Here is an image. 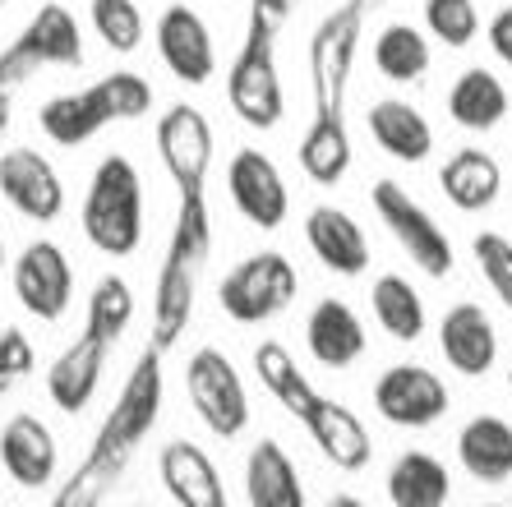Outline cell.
Masks as SVG:
<instances>
[{
    "instance_id": "8",
    "label": "cell",
    "mask_w": 512,
    "mask_h": 507,
    "mask_svg": "<svg viewBox=\"0 0 512 507\" xmlns=\"http://www.w3.org/2000/svg\"><path fill=\"white\" fill-rule=\"evenodd\" d=\"M370 203H374V213H379L383 231L397 240V249H402L406 259L416 263V272H425L434 282H443V277L453 272V263H457L453 240L443 236L439 217L429 213L425 203H416V194H411L402 180H393V176L374 180Z\"/></svg>"
},
{
    "instance_id": "24",
    "label": "cell",
    "mask_w": 512,
    "mask_h": 507,
    "mask_svg": "<svg viewBox=\"0 0 512 507\" xmlns=\"http://www.w3.org/2000/svg\"><path fill=\"white\" fill-rule=\"evenodd\" d=\"M439 189L457 213H489L503 194V162L489 148H453L439 162Z\"/></svg>"
},
{
    "instance_id": "28",
    "label": "cell",
    "mask_w": 512,
    "mask_h": 507,
    "mask_svg": "<svg viewBox=\"0 0 512 507\" xmlns=\"http://www.w3.org/2000/svg\"><path fill=\"white\" fill-rule=\"evenodd\" d=\"M457 461L480 484L512 480V425L503 415H471L457 434Z\"/></svg>"
},
{
    "instance_id": "21",
    "label": "cell",
    "mask_w": 512,
    "mask_h": 507,
    "mask_svg": "<svg viewBox=\"0 0 512 507\" xmlns=\"http://www.w3.org/2000/svg\"><path fill=\"white\" fill-rule=\"evenodd\" d=\"M305 245L337 277H360V272H370V259H374L365 226L346 213V208H337V203H319L305 217Z\"/></svg>"
},
{
    "instance_id": "1",
    "label": "cell",
    "mask_w": 512,
    "mask_h": 507,
    "mask_svg": "<svg viewBox=\"0 0 512 507\" xmlns=\"http://www.w3.org/2000/svg\"><path fill=\"white\" fill-rule=\"evenodd\" d=\"M167 401V374H162V351L143 346L134 369L125 374L116 401H111L107 420L97 425L93 443H88L84 461L74 466L60 489L51 494V507H102L107 494L120 484V475L130 471L134 452L143 448V438L153 434L157 415Z\"/></svg>"
},
{
    "instance_id": "35",
    "label": "cell",
    "mask_w": 512,
    "mask_h": 507,
    "mask_svg": "<svg viewBox=\"0 0 512 507\" xmlns=\"http://www.w3.org/2000/svg\"><path fill=\"white\" fill-rule=\"evenodd\" d=\"M88 328H97L107 342H120L134 323V291L125 277H102V282L88 291V314H84Z\"/></svg>"
},
{
    "instance_id": "33",
    "label": "cell",
    "mask_w": 512,
    "mask_h": 507,
    "mask_svg": "<svg viewBox=\"0 0 512 507\" xmlns=\"http://www.w3.org/2000/svg\"><path fill=\"white\" fill-rule=\"evenodd\" d=\"M374 70L393 83H420L434 65V51H429V37L416 24H388L374 37Z\"/></svg>"
},
{
    "instance_id": "44",
    "label": "cell",
    "mask_w": 512,
    "mask_h": 507,
    "mask_svg": "<svg viewBox=\"0 0 512 507\" xmlns=\"http://www.w3.org/2000/svg\"><path fill=\"white\" fill-rule=\"evenodd\" d=\"M5 388H14V383H5V378H0V392H5Z\"/></svg>"
},
{
    "instance_id": "45",
    "label": "cell",
    "mask_w": 512,
    "mask_h": 507,
    "mask_svg": "<svg viewBox=\"0 0 512 507\" xmlns=\"http://www.w3.org/2000/svg\"><path fill=\"white\" fill-rule=\"evenodd\" d=\"M508 397H512V369H508Z\"/></svg>"
},
{
    "instance_id": "50",
    "label": "cell",
    "mask_w": 512,
    "mask_h": 507,
    "mask_svg": "<svg viewBox=\"0 0 512 507\" xmlns=\"http://www.w3.org/2000/svg\"><path fill=\"white\" fill-rule=\"evenodd\" d=\"M0 507H5V503H0Z\"/></svg>"
},
{
    "instance_id": "41",
    "label": "cell",
    "mask_w": 512,
    "mask_h": 507,
    "mask_svg": "<svg viewBox=\"0 0 512 507\" xmlns=\"http://www.w3.org/2000/svg\"><path fill=\"white\" fill-rule=\"evenodd\" d=\"M10 120H14V93L0 83V139H5V130H10Z\"/></svg>"
},
{
    "instance_id": "11",
    "label": "cell",
    "mask_w": 512,
    "mask_h": 507,
    "mask_svg": "<svg viewBox=\"0 0 512 507\" xmlns=\"http://www.w3.org/2000/svg\"><path fill=\"white\" fill-rule=\"evenodd\" d=\"M157 157L167 166L171 185L176 194H203L208 189V171H213V153H217V139H213V125L203 116L199 107L190 102H176L157 116Z\"/></svg>"
},
{
    "instance_id": "12",
    "label": "cell",
    "mask_w": 512,
    "mask_h": 507,
    "mask_svg": "<svg viewBox=\"0 0 512 507\" xmlns=\"http://www.w3.org/2000/svg\"><path fill=\"white\" fill-rule=\"evenodd\" d=\"M453 406V392L429 365L402 360L374 378V411L397 429H434Z\"/></svg>"
},
{
    "instance_id": "4",
    "label": "cell",
    "mask_w": 512,
    "mask_h": 507,
    "mask_svg": "<svg viewBox=\"0 0 512 507\" xmlns=\"http://www.w3.org/2000/svg\"><path fill=\"white\" fill-rule=\"evenodd\" d=\"M79 226L88 245L107 259H130L143 245V176L125 153H107L88 176Z\"/></svg>"
},
{
    "instance_id": "25",
    "label": "cell",
    "mask_w": 512,
    "mask_h": 507,
    "mask_svg": "<svg viewBox=\"0 0 512 507\" xmlns=\"http://www.w3.org/2000/svg\"><path fill=\"white\" fill-rule=\"evenodd\" d=\"M365 130L379 143L393 162H425L434 153V125L420 107L402 102V97H379L370 111H365Z\"/></svg>"
},
{
    "instance_id": "14",
    "label": "cell",
    "mask_w": 512,
    "mask_h": 507,
    "mask_svg": "<svg viewBox=\"0 0 512 507\" xmlns=\"http://www.w3.org/2000/svg\"><path fill=\"white\" fill-rule=\"evenodd\" d=\"M227 194L231 208L259 231H277L291 213V189H286L277 162L263 148H236L227 162Z\"/></svg>"
},
{
    "instance_id": "7",
    "label": "cell",
    "mask_w": 512,
    "mask_h": 507,
    "mask_svg": "<svg viewBox=\"0 0 512 507\" xmlns=\"http://www.w3.org/2000/svg\"><path fill=\"white\" fill-rule=\"evenodd\" d=\"M296 295H300V272L282 249L245 254L217 282V305L240 328H254V323H268L277 314H286Z\"/></svg>"
},
{
    "instance_id": "49",
    "label": "cell",
    "mask_w": 512,
    "mask_h": 507,
    "mask_svg": "<svg viewBox=\"0 0 512 507\" xmlns=\"http://www.w3.org/2000/svg\"><path fill=\"white\" fill-rule=\"evenodd\" d=\"M130 507H148V503H130Z\"/></svg>"
},
{
    "instance_id": "38",
    "label": "cell",
    "mask_w": 512,
    "mask_h": 507,
    "mask_svg": "<svg viewBox=\"0 0 512 507\" xmlns=\"http://www.w3.org/2000/svg\"><path fill=\"white\" fill-rule=\"evenodd\" d=\"M33 365H37V351L24 337V328H0V378L19 383V378L33 374Z\"/></svg>"
},
{
    "instance_id": "39",
    "label": "cell",
    "mask_w": 512,
    "mask_h": 507,
    "mask_svg": "<svg viewBox=\"0 0 512 507\" xmlns=\"http://www.w3.org/2000/svg\"><path fill=\"white\" fill-rule=\"evenodd\" d=\"M489 51L512 70V5L494 10V19H489Z\"/></svg>"
},
{
    "instance_id": "36",
    "label": "cell",
    "mask_w": 512,
    "mask_h": 507,
    "mask_svg": "<svg viewBox=\"0 0 512 507\" xmlns=\"http://www.w3.org/2000/svg\"><path fill=\"white\" fill-rule=\"evenodd\" d=\"M425 33L443 47H471L480 37V5L476 0H425Z\"/></svg>"
},
{
    "instance_id": "13",
    "label": "cell",
    "mask_w": 512,
    "mask_h": 507,
    "mask_svg": "<svg viewBox=\"0 0 512 507\" xmlns=\"http://www.w3.org/2000/svg\"><path fill=\"white\" fill-rule=\"evenodd\" d=\"M10 286L24 314H33L37 323H60L74 300V263L56 240H33L19 249V259L10 268Z\"/></svg>"
},
{
    "instance_id": "15",
    "label": "cell",
    "mask_w": 512,
    "mask_h": 507,
    "mask_svg": "<svg viewBox=\"0 0 512 507\" xmlns=\"http://www.w3.org/2000/svg\"><path fill=\"white\" fill-rule=\"evenodd\" d=\"M0 194L28 222H56L65 213V180L37 148H10L0 157Z\"/></svg>"
},
{
    "instance_id": "19",
    "label": "cell",
    "mask_w": 512,
    "mask_h": 507,
    "mask_svg": "<svg viewBox=\"0 0 512 507\" xmlns=\"http://www.w3.org/2000/svg\"><path fill=\"white\" fill-rule=\"evenodd\" d=\"M157 480L171 494L176 507H227V480L217 471V461L190 443V438H171L157 448Z\"/></svg>"
},
{
    "instance_id": "42",
    "label": "cell",
    "mask_w": 512,
    "mask_h": 507,
    "mask_svg": "<svg viewBox=\"0 0 512 507\" xmlns=\"http://www.w3.org/2000/svg\"><path fill=\"white\" fill-rule=\"evenodd\" d=\"M328 507H370L365 498H356V494H333L328 498Z\"/></svg>"
},
{
    "instance_id": "29",
    "label": "cell",
    "mask_w": 512,
    "mask_h": 507,
    "mask_svg": "<svg viewBox=\"0 0 512 507\" xmlns=\"http://www.w3.org/2000/svg\"><path fill=\"white\" fill-rule=\"evenodd\" d=\"M383 489H388V503L393 507H448V498H453V475H448V466H443L434 452L411 448L388 466Z\"/></svg>"
},
{
    "instance_id": "47",
    "label": "cell",
    "mask_w": 512,
    "mask_h": 507,
    "mask_svg": "<svg viewBox=\"0 0 512 507\" xmlns=\"http://www.w3.org/2000/svg\"><path fill=\"white\" fill-rule=\"evenodd\" d=\"M5 5H10V0H0V10H5Z\"/></svg>"
},
{
    "instance_id": "40",
    "label": "cell",
    "mask_w": 512,
    "mask_h": 507,
    "mask_svg": "<svg viewBox=\"0 0 512 507\" xmlns=\"http://www.w3.org/2000/svg\"><path fill=\"white\" fill-rule=\"evenodd\" d=\"M296 5H300V0H250V19H259V24H268V28H277V33H282Z\"/></svg>"
},
{
    "instance_id": "30",
    "label": "cell",
    "mask_w": 512,
    "mask_h": 507,
    "mask_svg": "<svg viewBox=\"0 0 512 507\" xmlns=\"http://www.w3.org/2000/svg\"><path fill=\"white\" fill-rule=\"evenodd\" d=\"M296 162H300V171H305V180H314V185H323V189L342 185V176L351 171V162H356L346 120L314 116L310 130L300 134V143H296Z\"/></svg>"
},
{
    "instance_id": "5",
    "label": "cell",
    "mask_w": 512,
    "mask_h": 507,
    "mask_svg": "<svg viewBox=\"0 0 512 507\" xmlns=\"http://www.w3.org/2000/svg\"><path fill=\"white\" fill-rule=\"evenodd\" d=\"M277 28L245 19V37L227 70V107L250 130H277L286 116L282 70H277Z\"/></svg>"
},
{
    "instance_id": "48",
    "label": "cell",
    "mask_w": 512,
    "mask_h": 507,
    "mask_svg": "<svg viewBox=\"0 0 512 507\" xmlns=\"http://www.w3.org/2000/svg\"><path fill=\"white\" fill-rule=\"evenodd\" d=\"M485 507H503V503H485Z\"/></svg>"
},
{
    "instance_id": "9",
    "label": "cell",
    "mask_w": 512,
    "mask_h": 507,
    "mask_svg": "<svg viewBox=\"0 0 512 507\" xmlns=\"http://www.w3.org/2000/svg\"><path fill=\"white\" fill-rule=\"evenodd\" d=\"M79 70L84 65V33L60 0H47L42 10L24 24V33L14 37L10 47L0 51V83L19 88L24 79H33L37 70Z\"/></svg>"
},
{
    "instance_id": "43",
    "label": "cell",
    "mask_w": 512,
    "mask_h": 507,
    "mask_svg": "<svg viewBox=\"0 0 512 507\" xmlns=\"http://www.w3.org/2000/svg\"><path fill=\"white\" fill-rule=\"evenodd\" d=\"M5 263H10V254H5V236H0V272H5Z\"/></svg>"
},
{
    "instance_id": "17",
    "label": "cell",
    "mask_w": 512,
    "mask_h": 507,
    "mask_svg": "<svg viewBox=\"0 0 512 507\" xmlns=\"http://www.w3.org/2000/svg\"><path fill=\"white\" fill-rule=\"evenodd\" d=\"M111 346L97 328H88L74 337L65 351L51 360L47 369V397L51 406H60L65 415H79L88 411V401L97 397V383H102V374H107V360H111Z\"/></svg>"
},
{
    "instance_id": "10",
    "label": "cell",
    "mask_w": 512,
    "mask_h": 507,
    "mask_svg": "<svg viewBox=\"0 0 512 507\" xmlns=\"http://www.w3.org/2000/svg\"><path fill=\"white\" fill-rule=\"evenodd\" d=\"M185 397H190L194 415L208 425V434L217 438H240L250 425V392L240 383L231 355L217 346H199L185 360Z\"/></svg>"
},
{
    "instance_id": "23",
    "label": "cell",
    "mask_w": 512,
    "mask_h": 507,
    "mask_svg": "<svg viewBox=\"0 0 512 507\" xmlns=\"http://www.w3.org/2000/svg\"><path fill=\"white\" fill-rule=\"evenodd\" d=\"M305 346L323 369H351L360 355L370 351V332L360 314L337 295H323L305 319Z\"/></svg>"
},
{
    "instance_id": "32",
    "label": "cell",
    "mask_w": 512,
    "mask_h": 507,
    "mask_svg": "<svg viewBox=\"0 0 512 507\" xmlns=\"http://www.w3.org/2000/svg\"><path fill=\"white\" fill-rule=\"evenodd\" d=\"M254 374H259V383L268 388V397L291 415H300L319 397V388H314L310 378H305V369L296 365V355L286 351L282 342H273V337L254 346Z\"/></svg>"
},
{
    "instance_id": "2",
    "label": "cell",
    "mask_w": 512,
    "mask_h": 507,
    "mask_svg": "<svg viewBox=\"0 0 512 507\" xmlns=\"http://www.w3.org/2000/svg\"><path fill=\"white\" fill-rule=\"evenodd\" d=\"M213 254V213H208V189L203 194H180L176 222H171V240L157 268L153 286V328H148V346L167 355L171 346L185 337L194 319V295H199V272Z\"/></svg>"
},
{
    "instance_id": "22",
    "label": "cell",
    "mask_w": 512,
    "mask_h": 507,
    "mask_svg": "<svg viewBox=\"0 0 512 507\" xmlns=\"http://www.w3.org/2000/svg\"><path fill=\"white\" fill-rule=\"evenodd\" d=\"M56 434L33 411H19L0 429V466L19 489H47L56 480Z\"/></svg>"
},
{
    "instance_id": "16",
    "label": "cell",
    "mask_w": 512,
    "mask_h": 507,
    "mask_svg": "<svg viewBox=\"0 0 512 507\" xmlns=\"http://www.w3.org/2000/svg\"><path fill=\"white\" fill-rule=\"evenodd\" d=\"M157 56L190 88H199V83H208L217 74L213 28L203 24V14H194L190 5H167L157 14Z\"/></svg>"
},
{
    "instance_id": "46",
    "label": "cell",
    "mask_w": 512,
    "mask_h": 507,
    "mask_svg": "<svg viewBox=\"0 0 512 507\" xmlns=\"http://www.w3.org/2000/svg\"><path fill=\"white\" fill-rule=\"evenodd\" d=\"M365 5H383V0H365Z\"/></svg>"
},
{
    "instance_id": "3",
    "label": "cell",
    "mask_w": 512,
    "mask_h": 507,
    "mask_svg": "<svg viewBox=\"0 0 512 507\" xmlns=\"http://www.w3.org/2000/svg\"><path fill=\"white\" fill-rule=\"evenodd\" d=\"M153 111V83L139 70H111L79 93H56L37 107V125L60 148H84L88 139L120 125V120H143Z\"/></svg>"
},
{
    "instance_id": "6",
    "label": "cell",
    "mask_w": 512,
    "mask_h": 507,
    "mask_svg": "<svg viewBox=\"0 0 512 507\" xmlns=\"http://www.w3.org/2000/svg\"><path fill=\"white\" fill-rule=\"evenodd\" d=\"M365 10H370L365 0H342L310 33V93L319 120H346V88H351V70H356Z\"/></svg>"
},
{
    "instance_id": "34",
    "label": "cell",
    "mask_w": 512,
    "mask_h": 507,
    "mask_svg": "<svg viewBox=\"0 0 512 507\" xmlns=\"http://www.w3.org/2000/svg\"><path fill=\"white\" fill-rule=\"evenodd\" d=\"M88 19H93V33L102 37V47L116 51V56H130L143 47V10L139 0H88Z\"/></svg>"
},
{
    "instance_id": "37",
    "label": "cell",
    "mask_w": 512,
    "mask_h": 507,
    "mask_svg": "<svg viewBox=\"0 0 512 507\" xmlns=\"http://www.w3.org/2000/svg\"><path fill=\"white\" fill-rule=\"evenodd\" d=\"M471 259H476L480 277L489 282V291L499 295V305L512 314V240L499 231H476L471 236Z\"/></svg>"
},
{
    "instance_id": "27",
    "label": "cell",
    "mask_w": 512,
    "mask_h": 507,
    "mask_svg": "<svg viewBox=\"0 0 512 507\" xmlns=\"http://www.w3.org/2000/svg\"><path fill=\"white\" fill-rule=\"evenodd\" d=\"M508 111H512L508 83L494 70H485V65L462 70L453 79V88H448V116H453V125H462L471 134L499 130L503 120H508Z\"/></svg>"
},
{
    "instance_id": "20",
    "label": "cell",
    "mask_w": 512,
    "mask_h": 507,
    "mask_svg": "<svg viewBox=\"0 0 512 507\" xmlns=\"http://www.w3.org/2000/svg\"><path fill=\"white\" fill-rule=\"evenodd\" d=\"M439 351L453 365V374L462 378H485L499 360V328L489 319V309L476 300L443 309L439 319Z\"/></svg>"
},
{
    "instance_id": "31",
    "label": "cell",
    "mask_w": 512,
    "mask_h": 507,
    "mask_svg": "<svg viewBox=\"0 0 512 507\" xmlns=\"http://www.w3.org/2000/svg\"><path fill=\"white\" fill-rule=\"evenodd\" d=\"M370 309H374V323H379L388 337L397 342H420L429 328V314H425V300L402 272H379V282L370 286Z\"/></svg>"
},
{
    "instance_id": "26",
    "label": "cell",
    "mask_w": 512,
    "mask_h": 507,
    "mask_svg": "<svg viewBox=\"0 0 512 507\" xmlns=\"http://www.w3.org/2000/svg\"><path fill=\"white\" fill-rule=\"evenodd\" d=\"M245 498L250 507H310L296 461L277 438H259L245 457Z\"/></svg>"
},
{
    "instance_id": "18",
    "label": "cell",
    "mask_w": 512,
    "mask_h": 507,
    "mask_svg": "<svg viewBox=\"0 0 512 507\" xmlns=\"http://www.w3.org/2000/svg\"><path fill=\"white\" fill-rule=\"evenodd\" d=\"M296 420L305 425V434L314 438V448L333 461L337 471L356 475V471H365V466H370L374 438H370L365 420H360L351 406H342V401H333V397H323V392H319V397H314L310 406L296 415Z\"/></svg>"
}]
</instances>
